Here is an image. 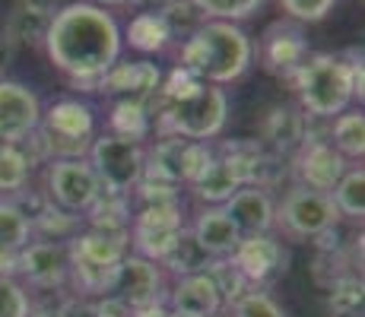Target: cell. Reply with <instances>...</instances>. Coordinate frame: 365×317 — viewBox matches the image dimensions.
<instances>
[{"label": "cell", "mask_w": 365, "mask_h": 317, "mask_svg": "<svg viewBox=\"0 0 365 317\" xmlns=\"http://www.w3.org/2000/svg\"><path fill=\"white\" fill-rule=\"evenodd\" d=\"M41 48L76 93H96L99 76L121 58L124 38L115 13L89 0H76L58 6Z\"/></svg>", "instance_id": "1"}, {"label": "cell", "mask_w": 365, "mask_h": 317, "mask_svg": "<svg viewBox=\"0 0 365 317\" xmlns=\"http://www.w3.org/2000/svg\"><path fill=\"white\" fill-rule=\"evenodd\" d=\"M255 63V41L238 23L207 19L178 48V67L191 70L197 80L229 86L242 80Z\"/></svg>", "instance_id": "2"}, {"label": "cell", "mask_w": 365, "mask_h": 317, "mask_svg": "<svg viewBox=\"0 0 365 317\" xmlns=\"http://www.w3.org/2000/svg\"><path fill=\"white\" fill-rule=\"evenodd\" d=\"M153 130L156 137H181L194 143H213L229 124V95L222 86L197 80L187 93L150 102Z\"/></svg>", "instance_id": "3"}, {"label": "cell", "mask_w": 365, "mask_h": 317, "mask_svg": "<svg viewBox=\"0 0 365 317\" xmlns=\"http://www.w3.org/2000/svg\"><path fill=\"white\" fill-rule=\"evenodd\" d=\"M289 86L296 89L299 108L312 121H334L356 98L349 61L343 54H331V51L308 54V61L299 67V73L292 76Z\"/></svg>", "instance_id": "4"}, {"label": "cell", "mask_w": 365, "mask_h": 317, "mask_svg": "<svg viewBox=\"0 0 365 317\" xmlns=\"http://www.w3.org/2000/svg\"><path fill=\"white\" fill-rule=\"evenodd\" d=\"M38 133L48 156L54 159H86L96 137V111L83 98H58L41 108Z\"/></svg>", "instance_id": "5"}, {"label": "cell", "mask_w": 365, "mask_h": 317, "mask_svg": "<svg viewBox=\"0 0 365 317\" xmlns=\"http://www.w3.org/2000/svg\"><path fill=\"white\" fill-rule=\"evenodd\" d=\"M340 225L331 194L321 190H308L302 185H292L277 200V216H273V229L286 238V241H314L324 229Z\"/></svg>", "instance_id": "6"}, {"label": "cell", "mask_w": 365, "mask_h": 317, "mask_svg": "<svg viewBox=\"0 0 365 317\" xmlns=\"http://www.w3.org/2000/svg\"><path fill=\"white\" fill-rule=\"evenodd\" d=\"M89 165L99 175L105 190H118V194H130L140 185L146 172V143L137 140H124L115 133H96L93 146H89Z\"/></svg>", "instance_id": "7"}, {"label": "cell", "mask_w": 365, "mask_h": 317, "mask_svg": "<svg viewBox=\"0 0 365 317\" xmlns=\"http://www.w3.org/2000/svg\"><path fill=\"white\" fill-rule=\"evenodd\" d=\"M213 143H194L181 137H159L156 146H146V172L168 185L191 187L213 162Z\"/></svg>", "instance_id": "8"}, {"label": "cell", "mask_w": 365, "mask_h": 317, "mask_svg": "<svg viewBox=\"0 0 365 317\" xmlns=\"http://www.w3.org/2000/svg\"><path fill=\"white\" fill-rule=\"evenodd\" d=\"M353 162H346L340 152L331 146L327 140V130L318 133L312 124H308V137L305 143L292 152L289 159V175L296 178V185L308 187V190H321V194H331L336 187V181L346 175V168Z\"/></svg>", "instance_id": "9"}, {"label": "cell", "mask_w": 365, "mask_h": 317, "mask_svg": "<svg viewBox=\"0 0 365 317\" xmlns=\"http://www.w3.org/2000/svg\"><path fill=\"white\" fill-rule=\"evenodd\" d=\"M185 203H163V207H133L130 219V251L140 257L163 260L168 248L185 232Z\"/></svg>", "instance_id": "10"}, {"label": "cell", "mask_w": 365, "mask_h": 317, "mask_svg": "<svg viewBox=\"0 0 365 317\" xmlns=\"http://www.w3.org/2000/svg\"><path fill=\"white\" fill-rule=\"evenodd\" d=\"M45 194L61 209L83 216L102 194V181L89 159H54L45 168Z\"/></svg>", "instance_id": "11"}, {"label": "cell", "mask_w": 365, "mask_h": 317, "mask_svg": "<svg viewBox=\"0 0 365 317\" xmlns=\"http://www.w3.org/2000/svg\"><path fill=\"white\" fill-rule=\"evenodd\" d=\"M308 54H312L308 35L302 29V23H296V19H289V16L267 26L264 35L255 45V58L261 61V67L286 83H292V76H296L299 67L308 61Z\"/></svg>", "instance_id": "12"}, {"label": "cell", "mask_w": 365, "mask_h": 317, "mask_svg": "<svg viewBox=\"0 0 365 317\" xmlns=\"http://www.w3.org/2000/svg\"><path fill=\"white\" fill-rule=\"evenodd\" d=\"M108 292L115 295V298H121L130 311H140V308H150V305H163L168 295L165 270L156 260L128 251L124 260L118 264Z\"/></svg>", "instance_id": "13"}, {"label": "cell", "mask_w": 365, "mask_h": 317, "mask_svg": "<svg viewBox=\"0 0 365 317\" xmlns=\"http://www.w3.org/2000/svg\"><path fill=\"white\" fill-rule=\"evenodd\" d=\"M213 152L226 162L242 187L255 185L273 190L286 175V159H277L273 152H267L257 140H222V143L213 146Z\"/></svg>", "instance_id": "14"}, {"label": "cell", "mask_w": 365, "mask_h": 317, "mask_svg": "<svg viewBox=\"0 0 365 317\" xmlns=\"http://www.w3.org/2000/svg\"><path fill=\"white\" fill-rule=\"evenodd\" d=\"M232 264L242 270V276L251 283V289H267L277 283L279 276H286L289 270V251H286L283 238H277L273 232L267 235H245L232 251Z\"/></svg>", "instance_id": "15"}, {"label": "cell", "mask_w": 365, "mask_h": 317, "mask_svg": "<svg viewBox=\"0 0 365 317\" xmlns=\"http://www.w3.org/2000/svg\"><path fill=\"white\" fill-rule=\"evenodd\" d=\"M16 279L26 289H41V292L67 289V279H70L67 244H61V241H38V238H32V241L19 251Z\"/></svg>", "instance_id": "16"}, {"label": "cell", "mask_w": 365, "mask_h": 317, "mask_svg": "<svg viewBox=\"0 0 365 317\" xmlns=\"http://www.w3.org/2000/svg\"><path fill=\"white\" fill-rule=\"evenodd\" d=\"M41 124V98L32 86L0 76V143H23Z\"/></svg>", "instance_id": "17"}, {"label": "cell", "mask_w": 365, "mask_h": 317, "mask_svg": "<svg viewBox=\"0 0 365 317\" xmlns=\"http://www.w3.org/2000/svg\"><path fill=\"white\" fill-rule=\"evenodd\" d=\"M308 124L312 118L299 108V105H270L264 111L261 124H257V143L264 146L267 152H273L277 159H292V152L305 143L308 137Z\"/></svg>", "instance_id": "18"}, {"label": "cell", "mask_w": 365, "mask_h": 317, "mask_svg": "<svg viewBox=\"0 0 365 317\" xmlns=\"http://www.w3.org/2000/svg\"><path fill=\"white\" fill-rule=\"evenodd\" d=\"M159 83H163V70H159L156 61H150V58H137V61L118 58L99 76V89H96V93L150 102V98L159 93Z\"/></svg>", "instance_id": "19"}, {"label": "cell", "mask_w": 365, "mask_h": 317, "mask_svg": "<svg viewBox=\"0 0 365 317\" xmlns=\"http://www.w3.org/2000/svg\"><path fill=\"white\" fill-rule=\"evenodd\" d=\"M58 4L54 0H16L4 19V38L16 48H41L45 45L48 26H51Z\"/></svg>", "instance_id": "20"}, {"label": "cell", "mask_w": 365, "mask_h": 317, "mask_svg": "<svg viewBox=\"0 0 365 317\" xmlns=\"http://www.w3.org/2000/svg\"><path fill=\"white\" fill-rule=\"evenodd\" d=\"M226 216L235 222V229L245 235H267L273 232V216H277V200L267 187H238L226 203H222Z\"/></svg>", "instance_id": "21"}, {"label": "cell", "mask_w": 365, "mask_h": 317, "mask_svg": "<svg viewBox=\"0 0 365 317\" xmlns=\"http://www.w3.org/2000/svg\"><path fill=\"white\" fill-rule=\"evenodd\" d=\"M165 305L175 314H187V317H216L222 314V298L216 292L213 279L207 273H191V276H178L175 286L168 289Z\"/></svg>", "instance_id": "22"}, {"label": "cell", "mask_w": 365, "mask_h": 317, "mask_svg": "<svg viewBox=\"0 0 365 317\" xmlns=\"http://www.w3.org/2000/svg\"><path fill=\"white\" fill-rule=\"evenodd\" d=\"M187 229L210 257H232V251L242 241V232L235 229V222L229 219L222 207H200Z\"/></svg>", "instance_id": "23"}, {"label": "cell", "mask_w": 365, "mask_h": 317, "mask_svg": "<svg viewBox=\"0 0 365 317\" xmlns=\"http://www.w3.org/2000/svg\"><path fill=\"white\" fill-rule=\"evenodd\" d=\"M130 219H133V200L130 194H118V190H105L96 197V203L83 213L86 229L108 232V235H130Z\"/></svg>", "instance_id": "24"}, {"label": "cell", "mask_w": 365, "mask_h": 317, "mask_svg": "<svg viewBox=\"0 0 365 317\" xmlns=\"http://www.w3.org/2000/svg\"><path fill=\"white\" fill-rule=\"evenodd\" d=\"M108 133L146 143L153 133L150 105L140 102V98H118V102L108 108Z\"/></svg>", "instance_id": "25"}, {"label": "cell", "mask_w": 365, "mask_h": 317, "mask_svg": "<svg viewBox=\"0 0 365 317\" xmlns=\"http://www.w3.org/2000/svg\"><path fill=\"white\" fill-rule=\"evenodd\" d=\"M121 38L124 45H130L140 54H163L172 45V35H168L163 16L153 10H140L128 23V29H121Z\"/></svg>", "instance_id": "26"}, {"label": "cell", "mask_w": 365, "mask_h": 317, "mask_svg": "<svg viewBox=\"0 0 365 317\" xmlns=\"http://www.w3.org/2000/svg\"><path fill=\"white\" fill-rule=\"evenodd\" d=\"M327 140L346 162H362L365 156V115L356 108H346L336 115L327 127Z\"/></svg>", "instance_id": "27"}, {"label": "cell", "mask_w": 365, "mask_h": 317, "mask_svg": "<svg viewBox=\"0 0 365 317\" xmlns=\"http://www.w3.org/2000/svg\"><path fill=\"white\" fill-rule=\"evenodd\" d=\"M29 225H32V238H38V241H61V244H67L70 238L83 232V216L67 213V209H61L58 203L48 200L45 207H41L38 213L29 219Z\"/></svg>", "instance_id": "28"}, {"label": "cell", "mask_w": 365, "mask_h": 317, "mask_svg": "<svg viewBox=\"0 0 365 317\" xmlns=\"http://www.w3.org/2000/svg\"><path fill=\"white\" fill-rule=\"evenodd\" d=\"M331 200H334L336 213H340V219L362 225V216H365V168L362 165L346 168V175L331 190Z\"/></svg>", "instance_id": "29"}, {"label": "cell", "mask_w": 365, "mask_h": 317, "mask_svg": "<svg viewBox=\"0 0 365 317\" xmlns=\"http://www.w3.org/2000/svg\"><path fill=\"white\" fill-rule=\"evenodd\" d=\"M238 187L242 185H238L235 175L229 172V165L220 156H213V162L207 165V172L191 185V194L197 197L203 207H222Z\"/></svg>", "instance_id": "30"}, {"label": "cell", "mask_w": 365, "mask_h": 317, "mask_svg": "<svg viewBox=\"0 0 365 317\" xmlns=\"http://www.w3.org/2000/svg\"><path fill=\"white\" fill-rule=\"evenodd\" d=\"M210 264V254L200 248L197 241H194L191 229L185 225V232L178 235V241L168 248V254L163 260H159V266H163L165 273H172L175 279L178 276H191V273H203Z\"/></svg>", "instance_id": "31"}, {"label": "cell", "mask_w": 365, "mask_h": 317, "mask_svg": "<svg viewBox=\"0 0 365 317\" xmlns=\"http://www.w3.org/2000/svg\"><path fill=\"white\" fill-rule=\"evenodd\" d=\"M362 305L365 286L359 273H346L327 286V317H362Z\"/></svg>", "instance_id": "32"}, {"label": "cell", "mask_w": 365, "mask_h": 317, "mask_svg": "<svg viewBox=\"0 0 365 317\" xmlns=\"http://www.w3.org/2000/svg\"><path fill=\"white\" fill-rule=\"evenodd\" d=\"M203 273L213 279V286H216V292H220L222 308H226V311L251 289V283L242 276V270L232 264V257H210V264H207V270Z\"/></svg>", "instance_id": "33"}, {"label": "cell", "mask_w": 365, "mask_h": 317, "mask_svg": "<svg viewBox=\"0 0 365 317\" xmlns=\"http://www.w3.org/2000/svg\"><path fill=\"white\" fill-rule=\"evenodd\" d=\"M32 241V225L16 203L0 197V251H23Z\"/></svg>", "instance_id": "34"}, {"label": "cell", "mask_w": 365, "mask_h": 317, "mask_svg": "<svg viewBox=\"0 0 365 317\" xmlns=\"http://www.w3.org/2000/svg\"><path fill=\"white\" fill-rule=\"evenodd\" d=\"M32 178V168L16 143H0V197L23 190Z\"/></svg>", "instance_id": "35"}, {"label": "cell", "mask_w": 365, "mask_h": 317, "mask_svg": "<svg viewBox=\"0 0 365 317\" xmlns=\"http://www.w3.org/2000/svg\"><path fill=\"white\" fill-rule=\"evenodd\" d=\"M197 6L203 19H216V23H242L251 19L264 6V0H191Z\"/></svg>", "instance_id": "36"}, {"label": "cell", "mask_w": 365, "mask_h": 317, "mask_svg": "<svg viewBox=\"0 0 365 317\" xmlns=\"http://www.w3.org/2000/svg\"><path fill=\"white\" fill-rule=\"evenodd\" d=\"M159 16H163L165 29H168V35H172V41H185L200 23H207L191 0H168L163 10H159Z\"/></svg>", "instance_id": "37"}, {"label": "cell", "mask_w": 365, "mask_h": 317, "mask_svg": "<svg viewBox=\"0 0 365 317\" xmlns=\"http://www.w3.org/2000/svg\"><path fill=\"white\" fill-rule=\"evenodd\" d=\"M226 314L229 317H289L286 308L279 305L267 289H248Z\"/></svg>", "instance_id": "38"}, {"label": "cell", "mask_w": 365, "mask_h": 317, "mask_svg": "<svg viewBox=\"0 0 365 317\" xmlns=\"http://www.w3.org/2000/svg\"><path fill=\"white\" fill-rule=\"evenodd\" d=\"M32 298L29 289L13 276H0V317H29Z\"/></svg>", "instance_id": "39"}, {"label": "cell", "mask_w": 365, "mask_h": 317, "mask_svg": "<svg viewBox=\"0 0 365 317\" xmlns=\"http://www.w3.org/2000/svg\"><path fill=\"white\" fill-rule=\"evenodd\" d=\"M279 6H283V13L289 19L308 26V23H321L336 6V0H279Z\"/></svg>", "instance_id": "40"}, {"label": "cell", "mask_w": 365, "mask_h": 317, "mask_svg": "<svg viewBox=\"0 0 365 317\" xmlns=\"http://www.w3.org/2000/svg\"><path fill=\"white\" fill-rule=\"evenodd\" d=\"M58 311L64 317H99V311H96V298H89V295H76L70 292L61 298Z\"/></svg>", "instance_id": "41"}, {"label": "cell", "mask_w": 365, "mask_h": 317, "mask_svg": "<svg viewBox=\"0 0 365 317\" xmlns=\"http://www.w3.org/2000/svg\"><path fill=\"white\" fill-rule=\"evenodd\" d=\"M130 317H175V311L165 305H150V308H140V311H130Z\"/></svg>", "instance_id": "42"}, {"label": "cell", "mask_w": 365, "mask_h": 317, "mask_svg": "<svg viewBox=\"0 0 365 317\" xmlns=\"http://www.w3.org/2000/svg\"><path fill=\"white\" fill-rule=\"evenodd\" d=\"M10 58H13V45L4 38V32H0V76H4V70L10 67Z\"/></svg>", "instance_id": "43"}, {"label": "cell", "mask_w": 365, "mask_h": 317, "mask_svg": "<svg viewBox=\"0 0 365 317\" xmlns=\"http://www.w3.org/2000/svg\"><path fill=\"white\" fill-rule=\"evenodd\" d=\"M89 4L102 6V10H115V6H130V0H89Z\"/></svg>", "instance_id": "44"}, {"label": "cell", "mask_w": 365, "mask_h": 317, "mask_svg": "<svg viewBox=\"0 0 365 317\" xmlns=\"http://www.w3.org/2000/svg\"><path fill=\"white\" fill-rule=\"evenodd\" d=\"M29 317H64V314H61L58 305H54V308H32Z\"/></svg>", "instance_id": "45"}, {"label": "cell", "mask_w": 365, "mask_h": 317, "mask_svg": "<svg viewBox=\"0 0 365 317\" xmlns=\"http://www.w3.org/2000/svg\"><path fill=\"white\" fill-rule=\"evenodd\" d=\"M216 317H229V314H226V311H222V314H216Z\"/></svg>", "instance_id": "46"}, {"label": "cell", "mask_w": 365, "mask_h": 317, "mask_svg": "<svg viewBox=\"0 0 365 317\" xmlns=\"http://www.w3.org/2000/svg\"><path fill=\"white\" fill-rule=\"evenodd\" d=\"M175 317H187V314H175Z\"/></svg>", "instance_id": "47"}]
</instances>
